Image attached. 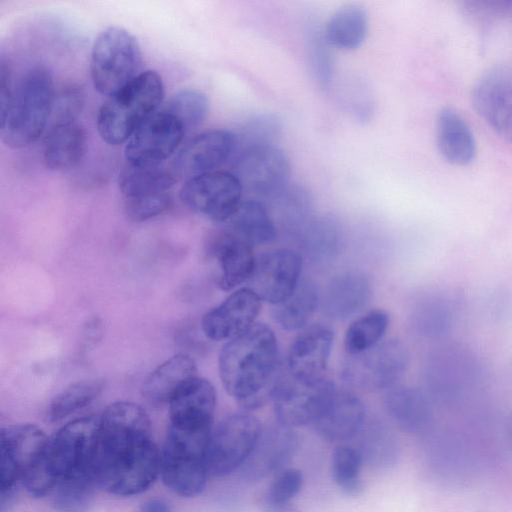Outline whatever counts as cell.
<instances>
[{
    "mask_svg": "<svg viewBox=\"0 0 512 512\" xmlns=\"http://www.w3.org/2000/svg\"><path fill=\"white\" fill-rule=\"evenodd\" d=\"M295 232L299 253L312 262L329 261L341 250L342 230L339 223L331 217H310Z\"/></svg>",
    "mask_w": 512,
    "mask_h": 512,
    "instance_id": "obj_28",
    "label": "cell"
},
{
    "mask_svg": "<svg viewBox=\"0 0 512 512\" xmlns=\"http://www.w3.org/2000/svg\"><path fill=\"white\" fill-rule=\"evenodd\" d=\"M164 98L161 76L144 71L101 106L97 115L100 137L110 145L127 142L136 129L155 111Z\"/></svg>",
    "mask_w": 512,
    "mask_h": 512,
    "instance_id": "obj_6",
    "label": "cell"
},
{
    "mask_svg": "<svg viewBox=\"0 0 512 512\" xmlns=\"http://www.w3.org/2000/svg\"><path fill=\"white\" fill-rule=\"evenodd\" d=\"M509 435H510V439L512 441V419L509 422Z\"/></svg>",
    "mask_w": 512,
    "mask_h": 512,
    "instance_id": "obj_45",
    "label": "cell"
},
{
    "mask_svg": "<svg viewBox=\"0 0 512 512\" xmlns=\"http://www.w3.org/2000/svg\"><path fill=\"white\" fill-rule=\"evenodd\" d=\"M389 326V315L373 310L354 320L344 335V347L349 355L361 354L383 341Z\"/></svg>",
    "mask_w": 512,
    "mask_h": 512,
    "instance_id": "obj_36",
    "label": "cell"
},
{
    "mask_svg": "<svg viewBox=\"0 0 512 512\" xmlns=\"http://www.w3.org/2000/svg\"><path fill=\"white\" fill-rule=\"evenodd\" d=\"M172 199L168 192L124 198V212L134 222L154 218L171 206Z\"/></svg>",
    "mask_w": 512,
    "mask_h": 512,
    "instance_id": "obj_42",
    "label": "cell"
},
{
    "mask_svg": "<svg viewBox=\"0 0 512 512\" xmlns=\"http://www.w3.org/2000/svg\"><path fill=\"white\" fill-rule=\"evenodd\" d=\"M261 298L250 287L231 293L219 305L205 313L201 328L211 340H232L251 328L261 310Z\"/></svg>",
    "mask_w": 512,
    "mask_h": 512,
    "instance_id": "obj_16",
    "label": "cell"
},
{
    "mask_svg": "<svg viewBox=\"0 0 512 512\" xmlns=\"http://www.w3.org/2000/svg\"><path fill=\"white\" fill-rule=\"evenodd\" d=\"M196 376L197 367L193 358L176 354L148 375L142 385V395L152 405L168 404L178 390Z\"/></svg>",
    "mask_w": 512,
    "mask_h": 512,
    "instance_id": "obj_26",
    "label": "cell"
},
{
    "mask_svg": "<svg viewBox=\"0 0 512 512\" xmlns=\"http://www.w3.org/2000/svg\"><path fill=\"white\" fill-rule=\"evenodd\" d=\"M139 512H173V510L166 500L154 497L145 500L141 504Z\"/></svg>",
    "mask_w": 512,
    "mask_h": 512,
    "instance_id": "obj_43",
    "label": "cell"
},
{
    "mask_svg": "<svg viewBox=\"0 0 512 512\" xmlns=\"http://www.w3.org/2000/svg\"><path fill=\"white\" fill-rule=\"evenodd\" d=\"M103 387L104 382L100 379L79 380L69 384L49 402L46 419L54 423L67 418L94 401Z\"/></svg>",
    "mask_w": 512,
    "mask_h": 512,
    "instance_id": "obj_34",
    "label": "cell"
},
{
    "mask_svg": "<svg viewBox=\"0 0 512 512\" xmlns=\"http://www.w3.org/2000/svg\"><path fill=\"white\" fill-rule=\"evenodd\" d=\"M212 426L169 423L161 449L160 476L174 494L192 498L202 493L209 476L206 464Z\"/></svg>",
    "mask_w": 512,
    "mask_h": 512,
    "instance_id": "obj_5",
    "label": "cell"
},
{
    "mask_svg": "<svg viewBox=\"0 0 512 512\" xmlns=\"http://www.w3.org/2000/svg\"><path fill=\"white\" fill-rule=\"evenodd\" d=\"M55 101L53 78L43 65L25 69L16 79L3 61L0 73V135L13 149L26 147L44 132Z\"/></svg>",
    "mask_w": 512,
    "mask_h": 512,
    "instance_id": "obj_3",
    "label": "cell"
},
{
    "mask_svg": "<svg viewBox=\"0 0 512 512\" xmlns=\"http://www.w3.org/2000/svg\"><path fill=\"white\" fill-rule=\"evenodd\" d=\"M86 143L85 130L76 120L54 122L44 139L45 166L53 171L75 167L85 154Z\"/></svg>",
    "mask_w": 512,
    "mask_h": 512,
    "instance_id": "obj_25",
    "label": "cell"
},
{
    "mask_svg": "<svg viewBox=\"0 0 512 512\" xmlns=\"http://www.w3.org/2000/svg\"><path fill=\"white\" fill-rule=\"evenodd\" d=\"M98 488L91 470L60 480L52 493V506L57 512H85Z\"/></svg>",
    "mask_w": 512,
    "mask_h": 512,
    "instance_id": "obj_35",
    "label": "cell"
},
{
    "mask_svg": "<svg viewBox=\"0 0 512 512\" xmlns=\"http://www.w3.org/2000/svg\"><path fill=\"white\" fill-rule=\"evenodd\" d=\"M216 266V282L225 291L249 281L256 262L253 247L224 227L209 243Z\"/></svg>",
    "mask_w": 512,
    "mask_h": 512,
    "instance_id": "obj_20",
    "label": "cell"
},
{
    "mask_svg": "<svg viewBox=\"0 0 512 512\" xmlns=\"http://www.w3.org/2000/svg\"><path fill=\"white\" fill-rule=\"evenodd\" d=\"M365 414V406L357 395L345 390H335L313 426L324 440L340 442L361 430Z\"/></svg>",
    "mask_w": 512,
    "mask_h": 512,
    "instance_id": "obj_22",
    "label": "cell"
},
{
    "mask_svg": "<svg viewBox=\"0 0 512 512\" xmlns=\"http://www.w3.org/2000/svg\"><path fill=\"white\" fill-rule=\"evenodd\" d=\"M408 363L405 345L390 339L361 354L349 355L342 374L348 383L362 389H390L402 378Z\"/></svg>",
    "mask_w": 512,
    "mask_h": 512,
    "instance_id": "obj_12",
    "label": "cell"
},
{
    "mask_svg": "<svg viewBox=\"0 0 512 512\" xmlns=\"http://www.w3.org/2000/svg\"><path fill=\"white\" fill-rule=\"evenodd\" d=\"M385 406L392 419L411 433L426 431L432 422V408L428 398L418 389L394 386L385 396Z\"/></svg>",
    "mask_w": 512,
    "mask_h": 512,
    "instance_id": "obj_30",
    "label": "cell"
},
{
    "mask_svg": "<svg viewBox=\"0 0 512 512\" xmlns=\"http://www.w3.org/2000/svg\"><path fill=\"white\" fill-rule=\"evenodd\" d=\"M185 128L166 111L146 119L128 139L125 158L132 165H156L163 163L178 148Z\"/></svg>",
    "mask_w": 512,
    "mask_h": 512,
    "instance_id": "obj_14",
    "label": "cell"
},
{
    "mask_svg": "<svg viewBox=\"0 0 512 512\" xmlns=\"http://www.w3.org/2000/svg\"><path fill=\"white\" fill-rule=\"evenodd\" d=\"M333 340V331L325 325L315 324L302 329L289 347L287 372L301 379L324 376Z\"/></svg>",
    "mask_w": 512,
    "mask_h": 512,
    "instance_id": "obj_21",
    "label": "cell"
},
{
    "mask_svg": "<svg viewBox=\"0 0 512 512\" xmlns=\"http://www.w3.org/2000/svg\"><path fill=\"white\" fill-rule=\"evenodd\" d=\"M265 512H300L295 508L290 507L289 505L283 507H267Z\"/></svg>",
    "mask_w": 512,
    "mask_h": 512,
    "instance_id": "obj_44",
    "label": "cell"
},
{
    "mask_svg": "<svg viewBox=\"0 0 512 512\" xmlns=\"http://www.w3.org/2000/svg\"><path fill=\"white\" fill-rule=\"evenodd\" d=\"M172 164H128L121 170L118 185L124 198L167 192L177 181Z\"/></svg>",
    "mask_w": 512,
    "mask_h": 512,
    "instance_id": "obj_31",
    "label": "cell"
},
{
    "mask_svg": "<svg viewBox=\"0 0 512 512\" xmlns=\"http://www.w3.org/2000/svg\"><path fill=\"white\" fill-rule=\"evenodd\" d=\"M279 352L273 330L255 323L227 341L218 357L219 376L226 392L247 410L272 399L280 378Z\"/></svg>",
    "mask_w": 512,
    "mask_h": 512,
    "instance_id": "obj_2",
    "label": "cell"
},
{
    "mask_svg": "<svg viewBox=\"0 0 512 512\" xmlns=\"http://www.w3.org/2000/svg\"><path fill=\"white\" fill-rule=\"evenodd\" d=\"M236 149V135L228 130L203 132L189 140L178 152L172 166L187 179L216 171Z\"/></svg>",
    "mask_w": 512,
    "mask_h": 512,
    "instance_id": "obj_18",
    "label": "cell"
},
{
    "mask_svg": "<svg viewBox=\"0 0 512 512\" xmlns=\"http://www.w3.org/2000/svg\"><path fill=\"white\" fill-rule=\"evenodd\" d=\"M303 474L296 468H284L280 470L272 481L267 495V507H283L301 491L303 486Z\"/></svg>",
    "mask_w": 512,
    "mask_h": 512,
    "instance_id": "obj_41",
    "label": "cell"
},
{
    "mask_svg": "<svg viewBox=\"0 0 512 512\" xmlns=\"http://www.w3.org/2000/svg\"><path fill=\"white\" fill-rule=\"evenodd\" d=\"M371 281L358 270L334 276L320 295L323 312L330 318L345 320L360 311L369 301Z\"/></svg>",
    "mask_w": 512,
    "mask_h": 512,
    "instance_id": "obj_23",
    "label": "cell"
},
{
    "mask_svg": "<svg viewBox=\"0 0 512 512\" xmlns=\"http://www.w3.org/2000/svg\"><path fill=\"white\" fill-rule=\"evenodd\" d=\"M281 123L271 114H259L250 118L243 126L239 135H236V148L240 150L254 147L276 145L280 137Z\"/></svg>",
    "mask_w": 512,
    "mask_h": 512,
    "instance_id": "obj_39",
    "label": "cell"
},
{
    "mask_svg": "<svg viewBox=\"0 0 512 512\" xmlns=\"http://www.w3.org/2000/svg\"><path fill=\"white\" fill-rule=\"evenodd\" d=\"M335 390L325 376L301 379L282 374L271 399L277 422L290 428L313 424Z\"/></svg>",
    "mask_w": 512,
    "mask_h": 512,
    "instance_id": "obj_10",
    "label": "cell"
},
{
    "mask_svg": "<svg viewBox=\"0 0 512 512\" xmlns=\"http://www.w3.org/2000/svg\"><path fill=\"white\" fill-rule=\"evenodd\" d=\"M243 191L255 200H271L288 186L290 163L276 145L239 150L234 172Z\"/></svg>",
    "mask_w": 512,
    "mask_h": 512,
    "instance_id": "obj_11",
    "label": "cell"
},
{
    "mask_svg": "<svg viewBox=\"0 0 512 512\" xmlns=\"http://www.w3.org/2000/svg\"><path fill=\"white\" fill-rule=\"evenodd\" d=\"M98 418L86 416L62 426L51 438L21 485L32 497L50 495L56 484L71 475L91 470L90 457Z\"/></svg>",
    "mask_w": 512,
    "mask_h": 512,
    "instance_id": "obj_4",
    "label": "cell"
},
{
    "mask_svg": "<svg viewBox=\"0 0 512 512\" xmlns=\"http://www.w3.org/2000/svg\"><path fill=\"white\" fill-rule=\"evenodd\" d=\"M303 257L297 251L281 248L256 257L251 286L262 301L276 305L284 301L301 280Z\"/></svg>",
    "mask_w": 512,
    "mask_h": 512,
    "instance_id": "obj_15",
    "label": "cell"
},
{
    "mask_svg": "<svg viewBox=\"0 0 512 512\" xmlns=\"http://www.w3.org/2000/svg\"><path fill=\"white\" fill-rule=\"evenodd\" d=\"M142 54L137 39L126 29L110 26L95 38L90 54L94 88L112 96L140 73Z\"/></svg>",
    "mask_w": 512,
    "mask_h": 512,
    "instance_id": "obj_7",
    "label": "cell"
},
{
    "mask_svg": "<svg viewBox=\"0 0 512 512\" xmlns=\"http://www.w3.org/2000/svg\"><path fill=\"white\" fill-rule=\"evenodd\" d=\"M297 448L298 437L293 428L278 422L262 427L250 455L240 469L242 477L249 481H259L282 470Z\"/></svg>",
    "mask_w": 512,
    "mask_h": 512,
    "instance_id": "obj_19",
    "label": "cell"
},
{
    "mask_svg": "<svg viewBox=\"0 0 512 512\" xmlns=\"http://www.w3.org/2000/svg\"><path fill=\"white\" fill-rule=\"evenodd\" d=\"M223 224L252 247L270 243L277 237V226L270 210L255 199L242 200Z\"/></svg>",
    "mask_w": 512,
    "mask_h": 512,
    "instance_id": "obj_29",
    "label": "cell"
},
{
    "mask_svg": "<svg viewBox=\"0 0 512 512\" xmlns=\"http://www.w3.org/2000/svg\"><path fill=\"white\" fill-rule=\"evenodd\" d=\"M160 458L150 418L141 406L118 401L105 408L90 457L98 488L121 497L140 494L160 475Z\"/></svg>",
    "mask_w": 512,
    "mask_h": 512,
    "instance_id": "obj_1",
    "label": "cell"
},
{
    "mask_svg": "<svg viewBox=\"0 0 512 512\" xmlns=\"http://www.w3.org/2000/svg\"><path fill=\"white\" fill-rule=\"evenodd\" d=\"M472 102L489 126L512 142V73L504 68L484 73L474 85Z\"/></svg>",
    "mask_w": 512,
    "mask_h": 512,
    "instance_id": "obj_17",
    "label": "cell"
},
{
    "mask_svg": "<svg viewBox=\"0 0 512 512\" xmlns=\"http://www.w3.org/2000/svg\"><path fill=\"white\" fill-rule=\"evenodd\" d=\"M262 425L249 412H237L212 430L206 456L209 476L224 477L240 470L250 455Z\"/></svg>",
    "mask_w": 512,
    "mask_h": 512,
    "instance_id": "obj_9",
    "label": "cell"
},
{
    "mask_svg": "<svg viewBox=\"0 0 512 512\" xmlns=\"http://www.w3.org/2000/svg\"><path fill=\"white\" fill-rule=\"evenodd\" d=\"M363 459L360 450L349 445H338L332 453V478L338 488L348 496L356 497L363 492Z\"/></svg>",
    "mask_w": 512,
    "mask_h": 512,
    "instance_id": "obj_37",
    "label": "cell"
},
{
    "mask_svg": "<svg viewBox=\"0 0 512 512\" xmlns=\"http://www.w3.org/2000/svg\"><path fill=\"white\" fill-rule=\"evenodd\" d=\"M327 43L342 50H354L362 45L368 32V16L358 5L338 9L324 29Z\"/></svg>",
    "mask_w": 512,
    "mask_h": 512,
    "instance_id": "obj_33",
    "label": "cell"
},
{
    "mask_svg": "<svg viewBox=\"0 0 512 512\" xmlns=\"http://www.w3.org/2000/svg\"><path fill=\"white\" fill-rule=\"evenodd\" d=\"M320 304V294L314 282L301 279L295 290L281 303L276 304L273 317L286 331L302 330Z\"/></svg>",
    "mask_w": 512,
    "mask_h": 512,
    "instance_id": "obj_32",
    "label": "cell"
},
{
    "mask_svg": "<svg viewBox=\"0 0 512 512\" xmlns=\"http://www.w3.org/2000/svg\"><path fill=\"white\" fill-rule=\"evenodd\" d=\"M436 141L443 157L455 165H467L476 155V142L465 119L453 108H442L436 117Z\"/></svg>",
    "mask_w": 512,
    "mask_h": 512,
    "instance_id": "obj_27",
    "label": "cell"
},
{
    "mask_svg": "<svg viewBox=\"0 0 512 512\" xmlns=\"http://www.w3.org/2000/svg\"><path fill=\"white\" fill-rule=\"evenodd\" d=\"M243 189L232 172L212 171L186 180L182 203L194 213L224 223L242 201Z\"/></svg>",
    "mask_w": 512,
    "mask_h": 512,
    "instance_id": "obj_13",
    "label": "cell"
},
{
    "mask_svg": "<svg viewBox=\"0 0 512 512\" xmlns=\"http://www.w3.org/2000/svg\"><path fill=\"white\" fill-rule=\"evenodd\" d=\"M164 111L174 116L186 130L197 127L206 119L209 101L201 91L183 89L170 98Z\"/></svg>",
    "mask_w": 512,
    "mask_h": 512,
    "instance_id": "obj_38",
    "label": "cell"
},
{
    "mask_svg": "<svg viewBox=\"0 0 512 512\" xmlns=\"http://www.w3.org/2000/svg\"><path fill=\"white\" fill-rule=\"evenodd\" d=\"M169 423L212 425L216 407V391L199 376L183 385L168 403Z\"/></svg>",
    "mask_w": 512,
    "mask_h": 512,
    "instance_id": "obj_24",
    "label": "cell"
},
{
    "mask_svg": "<svg viewBox=\"0 0 512 512\" xmlns=\"http://www.w3.org/2000/svg\"><path fill=\"white\" fill-rule=\"evenodd\" d=\"M324 33L316 27L308 31V50L313 73L318 84L327 89L332 80V60Z\"/></svg>",
    "mask_w": 512,
    "mask_h": 512,
    "instance_id": "obj_40",
    "label": "cell"
},
{
    "mask_svg": "<svg viewBox=\"0 0 512 512\" xmlns=\"http://www.w3.org/2000/svg\"><path fill=\"white\" fill-rule=\"evenodd\" d=\"M48 437L34 424H14L0 432V512L14 503L25 473L43 452Z\"/></svg>",
    "mask_w": 512,
    "mask_h": 512,
    "instance_id": "obj_8",
    "label": "cell"
}]
</instances>
